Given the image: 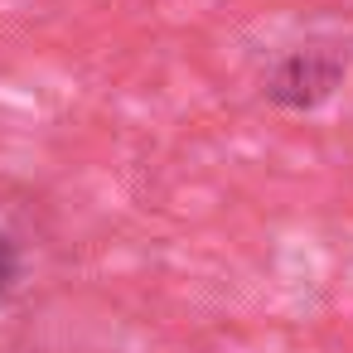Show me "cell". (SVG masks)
I'll list each match as a JSON object with an SVG mask.
<instances>
[{
  "mask_svg": "<svg viewBox=\"0 0 353 353\" xmlns=\"http://www.w3.org/2000/svg\"><path fill=\"white\" fill-rule=\"evenodd\" d=\"M343 78H348V54H339L334 44H300L266 68L261 92L281 112H314L343 88Z\"/></svg>",
  "mask_w": 353,
  "mask_h": 353,
  "instance_id": "6da1fadb",
  "label": "cell"
},
{
  "mask_svg": "<svg viewBox=\"0 0 353 353\" xmlns=\"http://www.w3.org/2000/svg\"><path fill=\"white\" fill-rule=\"evenodd\" d=\"M15 281H20V252H15V242L6 232H0V300L15 290Z\"/></svg>",
  "mask_w": 353,
  "mask_h": 353,
  "instance_id": "7a4b0ae2",
  "label": "cell"
}]
</instances>
